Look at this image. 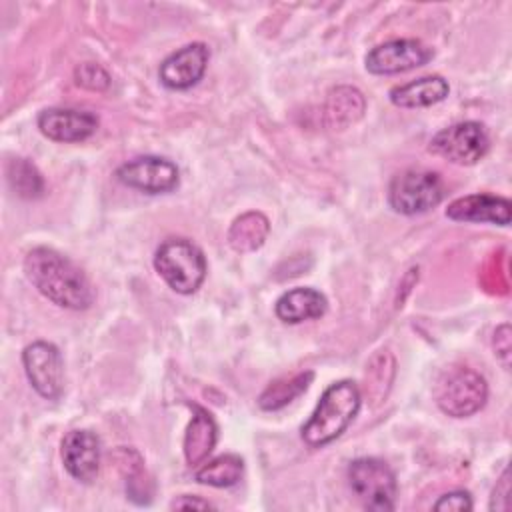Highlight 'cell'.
I'll return each mask as SVG.
<instances>
[{
  "label": "cell",
  "instance_id": "26",
  "mask_svg": "<svg viewBox=\"0 0 512 512\" xmlns=\"http://www.w3.org/2000/svg\"><path fill=\"white\" fill-rule=\"evenodd\" d=\"M508 496H510V470L506 468L492 490L490 510H508Z\"/></svg>",
  "mask_w": 512,
  "mask_h": 512
},
{
  "label": "cell",
  "instance_id": "4",
  "mask_svg": "<svg viewBox=\"0 0 512 512\" xmlns=\"http://www.w3.org/2000/svg\"><path fill=\"white\" fill-rule=\"evenodd\" d=\"M446 196L444 180L438 172L408 168L392 176L388 184V204L404 216L424 214L436 208Z\"/></svg>",
  "mask_w": 512,
  "mask_h": 512
},
{
  "label": "cell",
  "instance_id": "11",
  "mask_svg": "<svg viewBox=\"0 0 512 512\" xmlns=\"http://www.w3.org/2000/svg\"><path fill=\"white\" fill-rule=\"evenodd\" d=\"M208 60L210 50L204 42L186 44L162 60L158 70L160 82L170 90H188L202 80Z\"/></svg>",
  "mask_w": 512,
  "mask_h": 512
},
{
  "label": "cell",
  "instance_id": "20",
  "mask_svg": "<svg viewBox=\"0 0 512 512\" xmlns=\"http://www.w3.org/2000/svg\"><path fill=\"white\" fill-rule=\"evenodd\" d=\"M312 380H314L312 370L296 372L290 376H280L262 390V394L258 396V406L266 412L280 410L286 404H290L292 400H296L300 394H304L308 390V386L312 384Z\"/></svg>",
  "mask_w": 512,
  "mask_h": 512
},
{
  "label": "cell",
  "instance_id": "17",
  "mask_svg": "<svg viewBox=\"0 0 512 512\" xmlns=\"http://www.w3.org/2000/svg\"><path fill=\"white\" fill-rule=\"evenodd\" d=\"M448 92V82L438 74H430L390 88L388 98L398 108H426L442 102Z\"/></svg>",
  "mask_w": 512,
  "mask_h": 512
},
{
  "label": "cell",
  "instance_id": "18",
  "mask_svg": "<svg viewBox=\"0 0 512 512\" xmlns=\"http://www.w3.org/2000/svg\"><path fill=\"white\" fill-rule=\"evenodd\" d=\"M366 110L364 94L354 86H336L324 102V122L330 130H344L356 124Z\"/></svg>",
  "mask_w": 512,
  "mask_h": 512
},
{
  "label": "cell",
  "instance_id": "24",
  "mask_svg": "<svg viewBox=\"0 0 512 512\" xmlns=\"http://www.w3.org/2000/svg\"><path fill=\"white\" fill-rule=\"evenodd\" d=\"M472 496L466 490H454L448 494H442L436 502H434V510H448V512H464V510H472Z\"/></svg>",
  "mask_w": 512,
  "mask_h": 512
},
{
  "label": "cell",
  "instance_id": "27",
  "mask_svg": "<svg viewBox=\"0 0 512 512\" xmlns=\"http://www.w3.org/2000/svg\"><path fill=\"white\" fill-rule=\"evenodd\" d=\"M170 508H172V510H174V508H176V510H184V508L208 510V508H214V504L208 502V500H202L200 496H188V494H184V496H178L176 500H172Z\"/></svg>",
  "mask_w": 512,
  "mask_h": 512
},
{
  "label": "cell",
  "instance_id": "10",
  "mask_svg": "<svg viewBox=\"0 0 512 512\" xmlns=\"http://www.w3.org/2000/svg\"><path fill=\"white\" fill-rule=\"evenodd\" d=\"M118 182L144 194H168L178 188V166L162 156H138L118 166Z\"/></svg>",
  "mask_w": 512,
  "mask_h": 512
},
{
  "label": "cell",
  "instance_id": "2",
  "mask_svg": "<svg viewBox=\"0 0 512 512\" xmlns=\"http://www.w3.org/2000/svg\"><path fill=\"white\" fill-rule=\"evenodd\" d=\"M360 390L352 380L330 384L320 396L312 416L302 426V438L310 448H322L336 440L360 410Z\"/></svg>",
  "mask_w": 512,
  "mask_h": 512
},
{
  "label": "cell",
  "instance_id": "5",
  "mask_svg": "<svg viewBox=\"0 0 512 512\" xmlns=\"http://www.w3.org/2000/svg\"><path fill=\"white\" fill-rule=\"evenodd\" d=\"M434 400L444 414L452 418H466L484 408L488 400V384L476 370L456 366L438 378L434 386Z\"/></svg>",
  "mask_w": 512,
  "mask_h": 512
},
{
  "label": "cell",
  "instance_id": "3",
  "mask_svg": "<svg viewBox=\"0 0 512 512\" xmlns=\"http://www.w3.org/2000/svg\"><path fill=\"white\" fill-rule=\"evenodd\" d=\"M154 268L160 278L178 294H194L208 272L204 252L188 238H166L154 254Z\"/></svg>",
  "mask_w": 512,
  "mask_h": 512
},
{
  "label": "cell",
  "instance_id": "21",
  "mask_svg": "<svg viewBox=\"0 0 512 512\" xmlns=\"http://www.w3.org/2000/svg\"><path fill=\"white\" fill-rule=\"evenodd\" d=\"M244 474V462L236 454H222L208 462H202V466L194 472L196 482L214 486V488H228L240 482Z\"/></svg>",
  "mask_w": 512,
  "mask_h": 512
},
{
  "label": "cell",
  "instance_id": "23",
  "mask_svg": "<svg viewBox=\"0 0 512 512\" xmlns=\"http://www.w3.org/2000/svg\"><path fill=\"white\" fill-rule=\"evenodd\" d=\"M74 82L86 90L104 92L110 86V74L96 62H82L74 68Z\"/></svg>",
  "mask_w": 512,
  "mask_h": 512
},
{
  "label": "cell",
  "instance_id": "16",
  "mask_svg": "<svg viewBox=\"0 0 512 512\" xmlns=\"http://www.w3.org/2000/svg\"><path fill=\"white\" fill-rule=\"evenodd\" d=\"M328 310L326 296L308 286H298L284 292L274 306L276 316L286 324H300L306 320H316L324 316Z\"/></svg>",
  "mask_w": 512,
  "mask_h": 512
},
{
  "label": "cell",
  "instance_id": "12",
  "mask_svg": "<svg viewBox=\"0 0 512 512\" xmlns=\"http://www.w3.org/2000/svg\"><path fill=\"white\" fill-rule=\"evenodd\" d=\"M60 454L66 472L74 480L90 484L98 476L102 444L92 430H70L62 438Z\"/></svg>",
  "mask_w": 512,
  "mask_h": 512
},
{
  "label": "cell",
  "instance_id": "6",
  "mask_svg": "<svg viewBox=\"0 0 512 512\" xmlns=\"http://www.w3.org/2000/svg\"><path fill=\"white\" fill-rule=\"evenodd\" d=\"M348 486L366 510L390 512L396 504V476L380 458H356L346 470Z\"/></svg>",
  "mask_w": 512,
  "mask_h": 512
},
{
  "label": "cell",
  "instance_id": "8",
  "mask_svg": "<svg viewBox=\"0 0 512 512\" xmlns=\"http://www.w3.org/2000/svg\"><path fill=\"white\" fill-rule=\"evenodd\" d=\"M22 366L32 388L46 400H58L64 388V362L60 350L46 340H36L22 350Z\"/></svg>",
  "mask_w": 512,
  "mask_h": 512
},
{
  "label": "cell",
  "instance_id": "22",
  "mask_svg": "<svg viewBox=\"0 0 512 512\" xmlns=\"http://www.w3.org/2000/svg\"><path fill=\"white\" fill-rule=\"evenodd\" d=\"M6 178L10 188L26 200H36L44 194V178L38 168L26 158H12L6 164Z\"/></svg>",
  "mask_w": 512,
  "mask_h": 512
},
{
  "label": "cell",
  "instance_id": "15",
  "mask_svg": "<svg viewBox=\"0 0 512 512\" xmlns=\"http://www.w3.org/2000/svg\"><path fill=\"white\" fill-rule=\"evenodd\" d=\"M192 410V418L188 422L186 434H184V458L188 466H198L202 464L208 454L214 450L216 440H218V426L212 414L198 406V404H188Z\"/></svg>",
  "mask_w": 512,
  "mask_h": 512
},
{
  "label": "cell",
  "instance_id": "25",
  "mask_svg": "<svg viewBox=\"0 0 512 512\" xmlns=\"http://www.w3.org/2000/svg\"><path fill=\"white\" fill-rule=\"evenodd\" d=\"M494 354L498 356V360L502 362V366L508 370L510 368V356H512V344H510V324H500L494 330Z\"/></svg>",
  "mask_w": 512,
  "mask_h": 512
},
{
  "label": "cell",
  "instance_id": "19",
  "mask_svg": "<svg viewBox=\"0 0 512 512\" xmlns=\"http://www.w3.org/2000/svg\"><path fill=\"white\" fill-rule=\"evenodd\" d=\"M268 232H270L268 218L262 212L250 210V212L240 214L232 222L226 240H228L232 250L244 254V252L258 250L266 242Z\"/></svg>",
  "mask_w": 512,
  "mask_h": 512
},
{
  "label": "cell",
  "instance_id": "14",
  "mask_svg": "<svg viewBox=\"0 0 512 512\" xmlns=\"http://www.w3.org/2000/svg\"><path fill=\"white\" fill-rule=\"evenodd\" d=\"M446 216L456 222H490L508 226L512 218V206L504 196L476 192L452 200L446 208Z\"/></svg>",
  "mask_w": 512,
  "mask_h": 512
},
{
  "label": "cell",
  "instance_id": "1",
  "mask_svg": "<svg viewBox=\"0 0 512 512\" xmlns=\"http://www.w3.org/2000/svg\"><path fill=\"white\" fill-rule=\"evenodd\" d=\"M24 272L30 284L60 308L86 310L94 302V290L86 274L54 248H32L24 258Z\"/></svg>",
  "mask_w": 512,
  "mask_h": 512
},
{
  "label": "cell",
  "instance_id": "7",
  "mask_svg": "<svg viewBox=\"0 0 512 512\" xmlns=\"http://www.w3.org/2000/svg\"><path fill=\"white\" fill-rule=\"evenodd\" d=\"M488 148H490L488 132L480 122H474V120L458 122L438 130L432 136L428 146L432 154L460 166L476 164L486 156Z\"/></svg>",
  "mask_w": 512,
  "mask_h": 512
},
{
  "label": "cell",
  "instance_id": "9",
  "mask_svg": "<svg viewBox=\"0 0 512 512\" xmlns=\"http://www.w3.org/2000/svg\"><path fill=\"white\" fill-rule=\"evenodd\" d=\"M434 56V50L416 38H394L374 46L366 58L364 66L370 74L390 76L408 72L428 64Z\"/></svg>",
  "mask_w": 512,
  "mask_h": 512
},
{
  "label": "cell",
  "instance_id": "13",
  "mask_svg": "<svg viewBox=\"0 0 512 512\" xmlns=\"http://www.w3.org/2000/svg\"><path fill=\"white\" fill-rule=\"evenodd\" d=\"M38 130L54 142H82L98 128V116L76 108H46L38 114Z\"/></svg>",
  "mask_w": 512,
  "mask_h": 512
}]
</instances>
